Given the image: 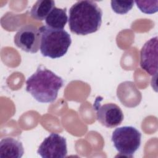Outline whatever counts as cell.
<instances>
[{
  "label": "cell",
  "mask_w": 158,
  "mask_h": 158,
  "mask_svg": "<svg viewBox=\"0 0 158 158\" xmlns=\"http://www.w3.org/2000/svg\"><path fill=\"white\" fill-rule=\"evenodd\" d=\"M37 153L43 158H64L67 154L66 139L57 133H51L40 145Z\"/></svg>",
  "instance_id": "6"
},
{
  "label": "cell",
  "mask_w": 158,
  "mask_h": 158,
  "mask_svg": "<svg viewBox=\"0 0 158 158\" xmlns=\"http://www.w3.org/2000/svg\"><path fill=\"white\" fill-rule=\"evenodd\" d=\"M98 120L107 128L115 127L122 122L124 116L121 109L114 103L101 105L96 102L93 105Z\"/></svg>",
  "instance_id": "7"
},
{
  "label": "cell",
  "mask_w": 158,
  "mask_h": 158,
  "mask_svg": "<svg viewBox=\"0 0 158 158\" xmlns=\"http://www.w3.org/2000/svg\"><path fill=\"white\" fill-rule=\"evenodd\" d=\"M68 19L66 8H57L54 6L46 17L45 22L47 26L51 28L62 30L65 26Z\"/></svg>",
  "instance_id": "10"
},
{
  "label": "cell",
  "mask_w": 158,
  "mask_h": 158,
  "mask_svg": "<svg viewBox=\"0 0 158 158\" xmlns=\"http://www.w3.org/2000/svg\"><path fill=\"white\" fill-rule=\"evenodd\" d=\"M24 153L21 141L7 137L2 138L0 141L1 158H20Z\"/></svg>",
  "instance_id": "9"
},
{
  "label": "cell",
  "mask_w": 158,
  "mask_h": 158,
  "mask_svg": "<svg viewBox=\"0 0 158 158\" xmlns=\"http://www.w3.org/2000/svg\"><path fill=\"white\" fill-rule=\"evenodd\" d=\"M39 30L41 33L40 52L43 56L56 59L67 53L72 43L70 35L67 31L47 25L41 26Z\"/></svg>",
  "instance_id": "3"
},
{
  "label": "cell",
  "mask_w": 158,
  "mask_h": 158,
  "mask_svg": "<svg viewBox=\"0 0 158 158\" xmlns=\"http://www.w3.org/2000/svg\"><path fill=\"white\" fill-rule=\"evenodd\" d=\"M55 6L54 1L39 0L37 1L30 10L31 17L36 20H44Z\"/></svg>",
  "instance_id": "11"
},
{
  "label": "cell",
  "mask_w": 158,
  "mask_h": 158,
  "mask_svg": "<svg viewBox=\"0 0 158 158\" xmlns=\"http://www.w3.org/2000/svg\"><path fill=\"white\" fill-rule=\"evenodd\" d=\"M102 11L96 2L79 1L69 10V26L70 31L78 35L97 31L102 23Z\"/></svg>",
  "instance_id": "1"
},
{
  "label": "cell",
  "mask_w": 158,
  "mask_h": 158,
  "mask_svg": "<svg viewBox=\"0 0 158 158\" xmlns=\"http://www.w3.org/2000/svg\"><path fill=\"white\" fill-rule=\"evenodd\" d=\"M112 10L118 14H125L133 7L134 1H111Z\"/></svg>",
  "instance_id": "12"
},
{
  "label": "cell",
  "mask_w": 158,
  "mask_h": 158,
  "mask_svg": "<svg viewBox=\"0 0 158 158\" xmlns=\"http://www.w3.org/2000/svg\"><path fill=\"white\" fill-rule=\"evenodd\" d=\"M140 66L150 75L157 74V36L151 38L140 52Z\"/></svg>",
  "instance_id": "8"
},
{
  "label": "cell",
  "mask_w": 158,
  "mask_h": 158,
  "mask_svg": "<svg viewBox=\"0 0 158 158\" xmlns=\"http://www.w3.org/2000/svg\"><path fill=\"white\" fill-rule=\"evenodd\" d=\"M63 79L51 70L40 65L26 81V91L41 103L54 102L59 90L63 86Z\"/></svg>",
  "instance_id": "2"
},
{
  "label": "cell",
  "mask_w": 158,
  "mask_h": 158,
  "mask_svg": "<svg viewBox=\"0 0 158 158\" xmlns=\"http://www.w3.org/2000/svg\"><path fill=\"white\" fill-rule=\"evenodd\" d=\"M137 7L141 12L145 14H154L158 10V1H136L135 2Z\"/></svg>",
  "instance_id": "13"
},
{
  "label": "cell",
  "mask_w": 158,
  "mask_h": 158,
  "mask_svg": "<svg viewBox=\"0 0 158 158\" xmlns=\"http://www.w3.org/2000/svg\"><path fill=\"white\" fill-rule=\"evenodd\" d=\"M111 139L120 154L132 157L141 145V133L132 126H124L113 131Z\"/></svg>",
  "instance_id": "4"
},
{
  "label": "cell",
  "mask_w": 158,
  "mask_h": 158,
  "mask_svg": "<svg viewBox=\"0 0 158 158\" xmlns=\"http://www.w3.org/2000/svg\"><path fill=\"white\" fill-rule=\"evenodd\" d=\"M14 43L23 51L36 53L41 45V33L39 29L31 25L23 26L16 33Z\"/></svg>",
  "instance_id": "5"
}]
</instances>
